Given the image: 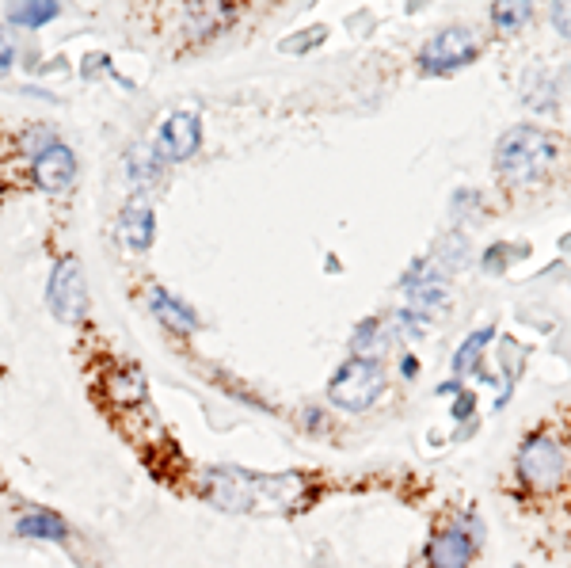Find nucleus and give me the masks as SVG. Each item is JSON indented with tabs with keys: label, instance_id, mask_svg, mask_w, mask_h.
I'll return each mask as SVG.
<instances>
[{
	"label": "nucleus",
	"instance_id": "b1692460",
	"mask_svg": "<svg viewBox=\"0 0 571 568\" xmlns=\"http://www.w3.org/2000/svg\"><path fill=\"white\" fill-rule=\"evenodd\" d=\"M12 65H15V43H12L8 27H0V72H8Z\"/></svg>",
	"mask_w": 571,
	"mask_h": 568
},
{
	"label": "nucleus",
	"instance_id": "f3484780",
	"mask_svg": "<svg viewBox=\"0 0 571 568\" xmlns=\"http://www.w3.org/2000/svg\"><path fill=\"white\" fill-rule=\"evenodd\" d=\"M126 168H130L134 183H157L160 172H164V157L157 153V145H134L130 157H126Z\"/></svg>",
	"mask_w": 571,
	"mask_h": 568
},
{
	"label": "nucleus",
	"instance_id": "a211bd4d",
	"mask_svg": "<svg viewBox=\"0 0 571 568\" xmlns=\"http://www.w3.org/2000/svg\"><path fill=\"white\" fill-rule=\"evenodd\" d=\"M495 340V328L488 324V328H476V332L457 347V355H453V374L462 378V374H469V371H476V362H481V355H484V347Z\"/></svg>",
	"mask_w": 571,
	"mask_h": 568
},
{
	"label": "nucleus",
	"instance_id": "dca6fc26",
	"mask_svg": "<svg viewBox=\"0 0 571 568\" xmlns=\"http://www.w3.org/2000/svg\"><path fill=\"white\" fill-rule=\"evenodd\" d=\"M58 15H62V5H53V0H27V5H12L8 8V24L34 31V27L53 24Z\"/></svg>",
	"mask_w": 571,
	"mask_h": 568
},
{
	"label": "nucleus",
	"instance_id": "a878e982",
	"mask_svg": "<svg viewBox=\"0 0 571 568\" xmlns=\"http://www.w3.org/2000/svg\"><path fill=\"white\" fill-rule=\"evenodd\" d=\"M472 405H476L472 393H465V397H462V405H453V416H457V419H469V416H472Z\"/></svg>",
	"mask_w": 571,
	"mask_h": 568
},
{
	"label": "nucleus",
	"instance_id": "4468645a",
	"mask_svg": "<svg viewBox=\"0 0 571 568\" xmlns=\"http://www.w3.org/2000/svg\"><path fill=\"white\" fill-rule=\"evenodd\" d=\"M15 534H20V538L65 542L69 538V526H65L62 515H53V511H27V515L15 519Z\"/></svg>",
	"mask_w": 571,
	"mask_h": 568
},
{
	"label": "nucleus",
	"instance_id": "aec40b11",
	"mask_svg": "<svg viewBox=\"0 0 571 568\" xmlns=\"http://www.w3.org/2000/svg\"><path fill=\"white\" fill-rule=\"evenodd\" d=\"M377 321H366V324H358V332H355V340H351V347H355V359H377L381 355V336H377Z\"/></svg>",
	"mask_w": 571,
	"mask_h": 568
},
{
	"label": "nucleus",
	"instance_id": "f03ea898",
	"mask_svg": "<svg viewBox=\"0 0 571 568\" xmlns=\"http://www.w3.org/2000/svg\"><path fill=\"white\" fill-rule=\"evenodd\" d=\"M557 160V141H552L538 126H510V130L495 145V168L510 183V188H533L541 183Z\"/></svg>",
	"mask_w": 571,
	"mask_h": 568
},
{
	"label": "nucleus",
	"instance_id": "5701e85b",
	"mask_svg": "<svg viewBox=\"0 0 571 568\" xmlns=\"http://www.w3.org/2000/svg\"><path fill=\"white\" fill-rule=\"evenodd\" d=\"M552 27H557V34L564 43H571V0H564V5H552Z\"/></svg>",
	"mask_w": 571,
	"mask_h": 568
},
{
	"label": "nucleus",
	"instance_id": "bb28decb",
	"mask_svg": "<svg viewBox=\"0 0 571 568\" xmlns=\"http://www.w3.org/2000/svg\"><path fill=\"white\" fill-rule=\"evenodd\" d=\"M400 374H404V378H415V374H419V359L404 355V362H400Z\"/></svg>",
	"mask_w": 571,
	"mask_h": 568
},
{
	"label": "nucleus",
	"instance_id": "412c9836",
	"mask_svg": "<svg viewBox=\"0 0 571 568\" xmlns=\"http://www.w3.org/2000/svg\"><path fill=\"white\" fill-rule=\"evenodd\" d=\"M324 39H328V27H312V31H298V34H290V39H282L279 50L282 53H309V50H317Z\"/></svg>",
	"mask_w": 571,
	"mask_h": 568
},
{
	"label": "nucleus",
	"instance_id": "f8f14e48",
	"mask_svg": "<svg viewBox=\"0 0 571 568\" xmlns=\"http://www.w3.org/2000/svg\"><path fill=\"white\" fill-rule=\"evenodd\" d=\"M100 390H103L110 400H115V405H122V409L141 405L145 393H149V386H145V374L138 371V366H130V362L110 366L107 378L100 381Z\"/></svg>",
	"mask_w": 571,
	"mask_h": 568
},
{
	"label": "nucleus",
	"instance_id": "7ed1b4c3",
	"mask_svg": "<svg viewBox=\"0 0 571 568\" xmlns=\"http://www.w3.org/2000/svg\"><path fill=\"white\" fill-rule=\"evenodd\" d=\"M385 393V371L377 359H347L336 378L328 381L331 405H339L343 412H366L374 400Z\"/></svg>",
	"mask_w": 571,
	"mask_h": 568
},
{
	"label": "nucleus",
	"instance_id": "6ab92c4d",
	"mask_svg": "<svg viewBox=\"0 0 571 568\" xmlns=\"http://www.w3.org/2000/svg\"><path fill=\"white\" fill-rule=\"evenodd\" d=\"M529 15H533V5H491V20L503 34L522 31L529 24Z\"/></svg>",
	"mask_w": 571,
	"mask_h": 568
},
{
	"label": "nucleus",
	"instance_id": "9b49d317",
	"mask_svg": "<svg viewBox=\"0 0 571 568\" xmlns=\"http://www.w3.org/2000/svg\"><path fill=\"white\" fill-rule=\"evenodd\" d=\"M149 309H153V317H157L164 328H168V332H176V336L198 332V313H195V309L183 302V298L168 294L164 286H153V290H149Z\"/></svg>",
	"mask_w": 571,
	"mask_h": 568
},
{
	"label": "nucleus",
	"instance_id": "9d476101",
	"mask_svg": "<svg viewBox=\"0 0 571 568\" xmlns=\"http://www.w3.org/2000/svg\"><path fill=\"white\" fill-rule=\"evenodd\" d=\"M476 557V538L465 534L462 526H446L438 530L427 545V564L431 568H469Z\"/></svg>",
	"mask_w": 571,
	"mask_h": 568
},
{
	"label": "nucleus",
	"instance_id": "ddd939ff",
	"mask_svg": "<svg viewBox=\"0 0 571 568\" xmlns=\"http://www.w3.org/2000/svg\"><path fill=\"white\" fill-rule=\"evenodd\" d=\"M233 15H236V5H214V0H206V5H187V8H183L187 39H191V43H206V39H214V34L233 20Z\"/></svg>",
	"mask_w": 571,
	"mask_h": 568
},
{
	"label": "nucleus",
	"instance_id": "f257e3e1",
	"mask_svg": "<svg viewBox=\"0 0 571 568\" xmlns=\"http://www.w3.org/2000/svg\"><path fill=\"white\" fill-rule=\"evenodd\" d=\"M298 473H282V477H260V473H241V469H214V492L210 500L225 511H290L298 504L301 492Z\"/></svg>",
	"mask_w": 571,
	"mask_h": 568
},
{
	"label": "nucleus",
	"instance_id": "423d86ee",
	"mask_svg": "<svg viewBox=\"0 0 571 568\" xmlns=\"http://www.w3.org/2000/svg\"><path fill=\"white\" fill-rule=\"evenodd\" d=\"M46 302H50V313L62 324H81L88 317V283L72 255L53 264V274L46 283Z\"/></svg>",
	"mask_w": 571,
	"mask_h": 568
},
{
	"label": "nucleus",
	"instance_id": "4be33fe9",
	"mask_svg": "<svg viewBox=\"0 0 571 568\" xmlns=\"http://www.w3.org/2000/svg\"><path fill=\"white\" fill-rule=\"evenodd\" d=\"M53 141H58V138H53V130H46V126H34V130L31 134H24V141H20V149H24V157H39L43 149H50V145Z\"/></svg>",
	"mask_w": 571,
	"mask_h": 568
},
{
	"label": "nucleus",
	"instance_id": "2eb2a0df",
	"mask_svg": "<svg viewBox=\"0 0 571 568\" xmlns=\"http://www.w3.org/2000/svg\"><path fill=\"white\" fill-rule=\"evenodd\" d=\"M522 103L529 111H557V81L545 69H529L522 77Z\"/></svg>",
	"mask_w": 571,
	"mask_h": 568
},
{
	"label": "nucleus",
	"instance_id": "6e6552de",
	"mask_svg": "<svg viewBox=\"0 0 571 568\" xmlns=\"http://www.w3.org/2000/svg\"><path fill=\"white\" fill-rule=\"evenodd\" d=\"M119 229H122V241L130 252H149L157 241V214H153V198L145 191H134L126 198L122 217H119Z\"/></svg>",
	"mask_w": 571,
	"mask_h": 568
},
{
	"label": "nucleus",
	"instance_id": "1a4fd4ad",
	"mask_svg": "<svg viewBox=\"0 0 571 568\" xmlns=\"http://www.w3.org/2000/svg\"><path fill=\"white\" fill-rule=\"evenodd\" d=\"M31 176H34V188L65 191V188H72V179H77V157H72V149L65 141H53L50 149H43L31 160Z\"/></svg>",
	"mask_w": 571,
	"mask_h": 568
},
{
	"label": "nucleus",
	"instance_id": "39448f33",
	"mask_svg": "<svg viewBox=\"0 0 571 568\" xmlns=\"http://www.w3.org/2000/svg\"><path fill=\"white\" fill-rule=\"evenodd\" d=\"M476 53H481V46H476V34L462 24L453 27H442L434 39L419 50V69L427 72V77H446V72H457L476 62Z\"/></svg>",
	"mask_w": 571,
	"mask_h": 568
},
{
	"label": "nucleus",
	"instance_id": "cd10ccee",
	"mask_svg": "<svg viewBox=\"0 0 571 568\" xmlns=\"http://www.w3.org/2000/svg\"><path fill=\"white\" fill-rule=\"evenodd\" d=\"M557 88H567V91H571V65H567V69L560 72V81H557Z\"/></svg>",
	"mask_w": 571,
	"mask_h": 568
},
{
	"label": "nucleus",
	"instance_id": "20e7f679",
	"mask_svg": "<svg viewBox=\"0 0 571 568\" xmlns=\"http://www.w3.org/2000/svg\"><path fill=\"white\" fill-rule=\"evenodd\" d=\"M514 466H519L522 485L533 488V492H552V488H560L564 477H567V454L548 431H533L522 443L519 462Z\"/></svg>",
	"mask_w": 571,
	"mask_h": 568
},
{
	"label": "nucleus",
	"instance_id": "393cba45",
	"mask_svg": "<svg viewBox=\"0 0 571 568\" xmlns=\"http://www.w3.org/2000/svg\"><path fill=\"white\" fill-rule=\"evenodd\" d=\"M507 252H510L507 245H500V248H491V252L484 255V267H488L491 274H500V271H503V260H507Z\"/></svg>",
	"mask_w": 571,
	"mask_h": 568
},
{
	"label": "nucleus",
	"instance_id": "0eeeda50",
	"mask_svg": "<svg viewBox=\"0 0 571 568\" xmlns=\"http://www.w3.org/2000/svg\"><path fill=\"white\" fill-rule=\"evenodd\" d=\"M202 149V119L195 111H176L157 134V153L164 160H187Z\"/></svg>",
	"mask_w": 571,
	"mask_h": 568
}]
</instances>
